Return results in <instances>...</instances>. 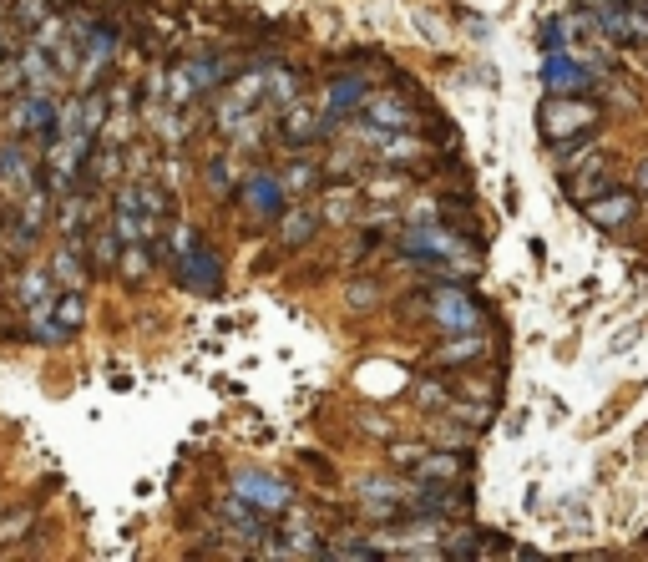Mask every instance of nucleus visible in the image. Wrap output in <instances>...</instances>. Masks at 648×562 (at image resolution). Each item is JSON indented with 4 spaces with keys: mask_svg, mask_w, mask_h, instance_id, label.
<instances>
[{
    "mask_svg": "<svg viewBox=\"0 0 648 562\" xmlns=\"http://www.w3.org/2000/svg\"><path fill=\"white\" fill-rule=\"evenodd\" d=\"M112 56H117V31L112 26L92 31V41H87V76H81V82H97V71H107Z\"/></svg>",
    "mask_w": 648,
    "mask_h": 562,
    "instance_id": "nucleus-10",
    "label": "nucleus"
},
{
    "mask_svg": "<svg viewBox=\"0 0 648 562\" xmlns=\"http://www.w3.org/2000/svg\"><path fill=\"white\" fill-rule=\"evenodd\" d=\"M56 279H66V284H81V264H76V249H66V254L56 259Z\"/></svg>",
    "mask_w": 648,
    "mask_h": 562,
    "instance_id": "nucleus-21",
    "label": "nucleus"
},
{
    "mask_svg": "<svg viewBox=\"0 0 648 562\" xmlns=\"http://www.w3.org/2000/svg\"><path fill=\"white\" fill-rule=\"evenodd\" d=\"M643 71H648V61H643Z\"/></svg>",
    "mask_w": 648,
    "mask_h": 562,
    "instance_id": "nucleus-27",
    "label": "nucleus"
},
{
    "mask_svg": "<svg viewBox=\"0 0 648 562\" xmlns=\"http://www.w3.org/2000/svg\"><path fill=\"white\" fill-rule=\"evenodd\" d=\"M87 228V198H71L66 203V233H81Z\"/></svg>",
    "mask_w": 648,
    "mask_h": 562,
    "instance_id": "nucleus-20",
    "label": "nucleus"
},
{
    "mask_svg": "<svg viewBox=\"0 0 648 562\" xmlns=\"http://www.w3.org/2000/svg\"><path fill=\"white\" fill-rule=\"evenodd\" d=\"M122 269H127V279H142V274H147V249L132 244V249L122 254Z\"/></svg>",
    "mask_w": 648,
    "mask_h": 562,
    "instance_id": "nucleus-22",
    "label": "nucleus"
},
{
    "mask_svg": "<svg viewBox=\"0 0 648 562\" xmlns=\"http://www.w3.org/2000/svg\"><path fill=\"white\" fill-rule=\"evenodd\" d=\"M324 132H330V117H319V112H309V107H299V102L279 117V142H284V147H309V142H319Z\"/></svg>",
    "mask_w": 648,
    "mask_h": 562,
    "instance_id": "nucleus-4",
    "label": "nucleus"
},
{
    "mask_svg": "<svg viewBox=\"0 0 648 562\" xmlns=\"http://www.w3.org/2000/svg\"><path fill=\"white\" fill-rule=\"evenodd\" d=\"M294 92H299V76H294V71H274V76H269V97H274L279 107H294V102H299Z\"/></svg>",
    "mask_w": 648,
    "mask_h": 562,
    "instance_id": "nucleus-17",
    "label": "nucleus"
},
{
    "mask_svg": "<svg viewBox=\"0 0 648 562\" xmlns=\"http://www.w3.org/2000/svg\"><path fill=\"white\" fill-rule=\"evenodd\" d=\"M390 456H395V461H400V466H405V461H411V456H421V446H395V451H390ZM411 466H416V461H411Z\"/></svg>",
    "mask_w": 648,
    "mask_h": 562,
    "instance_id": "nucleus-26",
    "label": "nucleus"
},
{
    "mask_svg": "<svg viewBox=\"0 0 648 562\" xmlns=\"http://www.w3.org/2000/svg\"><path fill=\"white\" fill-rule=\"evenodd\" d=\"M486 350V340L476 335V330H456V340L441 350V360H451V365H461V360H471V355H481Z\"/></svg>",
    "mask_w": 648,
    "mask_h": 562,
    "instance_id": "nucleus-15",
    "label": "nucleus"
},
{
    "mask_svg": "<svg viewBox=\"0 0 648 562\" xmlns=\"http://www.w3.org/2000/svg\"><path fill=\"white\" fill-rule=\"evenodd\" d=\"M16 127H31V132H51L56 127V112H51V102L41 97V92H31L21 107H16Z\"/></svg>",
    "mask_w": 648,
    "mask_h": 562,
    "instance_id": "nucleus-11",
    "label": "nucleus"
},
{
    "mask_svg": "<svg viewBox=\"0 0 648 562\" xmlns=\"http://www.w3.org/2000/svg\"><path fill=\"white\" fill-rule=\"evenodd\" d=\"M0 183H6V188H21V193L31 188V163H26L16 147L0 152Z\"/></svg>",
    "mask_w": 648,
    "mask_h": 562,
    "instance_id": "nucleus-13",
    "label": "nucleus"
},
{
    "mask_svg": "<svg viewBox=\"0 0 648 562\" xmlns=\"http://www.w3.org/2000/svg\"><path fill=\"white\" fill-rule=\"evenodd\" d=\"M314 228H319V218H314V213H289V223L279 228V244H284V249H299Z\"/></svg>",
    "mask_w": 648,
    "mask_h": 562,
    "instance_id": "nucleus-14",
    "label": "nucleus"
},
{
    "mask_svg": "<svg viewBox=\"0 0 648 562\" xmlns=\"http://www.w3.org/2000/svg\"><path fill=\"white\" fill-rule=\"evenodd\" d=\"M598 36L608 46H633V51H648V6H633V0H613V6H593L588 11Z\"/></svg>",
    "mask_w": 648,
    "mask_h": 562,
    "instance_id": "nucleus-2",
    "label": "nucleus"
},
{
    "mask_svg": "<svg viewBox=\"0 0 648 562\" xmlns=\"http://www.w3.org/2000/svg\"><path fill=\"white\" fill-rule=\"evenodd\" d=\"M193 284L218 289V264H213V254H208V249H193Z\"/></svg>",
    "mask_w": 648,
    "mask_h": 562,
    "instance_id": "nucleus-18",
    "label": "nucleus"
},
{
    "mask_svg": "<svg viewBox=\"0 0 648 562\" xmlns=\"http://www.w3.org/2000/svg\"><path fill=\"white\" fill-rule=\"evenodd\" d=\"M309 183H314V168H309V163H299V168L284 178V188H289V193H304Z\"/></svg>",
    "mask_w": 648,
    "mask_h": 562,
    "instance_id": "nucleus-23",
    "label": "nucleus"
},
{
    "mask_svg": "<svg viewBox=\"0 0 648 562\" xmlns=\"http://www.w3.org/2000/svg\"><path fill=\"white\" fill-rule=\"evenodd\" d=\"M112 254H117V238H112V233H107V238H97V269H112V264H117Z\"/></svg>",
    "mask_w": 648,
    "mask_h": 562,
    "instance_id": "nucleus-24",
    "label": "nucleus"
},
{
    "mask_svg": "<svg viewBox=\"0 0 648 562\" xmlns=\"http://www.w3.org/2000/svg\"><path fill=\"white\" fill-rule=\"evenodd\" d=\"M365 117H370L375 127H411V107L390 102V97H365Z\"/></svg>",
    "mask_w": 648,
    "mask_h": 562,
    "instance_id": "nucleus-12",
    "label": "nucleus"
},
{
    "mask_svg": "<svg viewBox=\"0 0 648 562\" xmlns=\"http://www.w3.org/2000/svg\"><path fill=\"white\" fill-rule=\"evenodd\" d=\"M588 208V218L598 223V228H623L628 218H633V193H608V198H593V203H583Z\"/></svg>",
    "mask_w": 648,
    "mask_h": 562,
    "instance_id": "nucleus-7",
    "label": "nucleus"
},
{
    "mask_svg": "<svg viewBox=\"0 0 648 562\" xmlns=\"http://www.w3.org/2000/svg\"><path fill=\"white\" fill-rule=\"evenodd\" d=\"M51 319L66 330V335H76L81 325H87V304H81V294L76 289H66V294H51Z\"/></svg>",
    "mask_w": 648,
    "mask_h": 562,
    "instance_id": "nucleus-8",
    "label": "nucleus"
},
{
    "mask_svg": "<svg viewBox=\"0 0 648 562\" xmlns=\"http://www.w3.org/2000/svg\"><path fill=\"white\" fill-rule=\"evenodd\" d=\"M547 87L552 92H588L593 87V66L578 61L573 51H552L547 56Z\"/></svg>",
    "mask_w": 648,
    "mask_h": 562,
    "instance_id": "nucleus-5",
    "label": "nucleus"
},
{
    "mask_svg": "<svg viewBox=\"0 0 648 562\" xmlns=\"http://www.w3.org/2000/svg\"><path fill=\"white\" fill-rule=\"evenodd\" d=\"M537 127H542V137H552V142H588V132L598 127V107L552 92V97L542 102V112H537Z\"/></svg>",
    "mask_w": 648,
    "mask_h": 562,
    "instance_id": "nucleus-1",
    "label": "nucleus"
},
{
    "mask_svg": "<svg viewBox=\"0 0 648 562\" xmlns=\"http://www.w3.org/2000/svg\"><path fill=\"white\" fill-rule=\"evenodd\" d=\"M238 497H243V507H254V512H289V487L284 481H274V476H259V471H238Z\"/></svg>",
    "mask_w": 648,
    "mask_h": 562,
    "instance_id": "nucleus-3",
    "label": "nucleus"
},
{
    "mask_svg": "<svg viewBox=\"0 0 648 562\" xmlns=\"http://www.w3.org/2000/svg\"><path fill=\"white\" fill-rule=\"evenodd\" d=\"M46 16H51V0H16V6H11V21L21 31H36Z\"/></svg>",
    "mask_w": 648,
    "mask_h": 562,
    "instance_id": "nucleus-16",
    "label": "nucleus"
},
{
    "mask_svg": "<svg viewBox=\"0 0 648 562\" xmlns=\"http://www.w3.org/2000/svg\"><path fill=\"white\" fill-rule=\"evenodd\" d=\"M365 82L360 76H340V82H330V117H345V112H355V107H365Z\"/></svg>",
    "mask_w": 648,
    "mask_h": 562,
    "instance_id": "nucleus-9",
    "label": "nucleus"
},
{
    "mask_svg": "<svg viewBox=\"0 0 648 562\" xmlns=\"http://www.w3.org/2000/svg\"><path fill=\"white\" fill-rule=\"evenodd\" d=\"M431 309H436V319H441L446 330H476V319H481L476 304H471L461 289H436V304H431Z\"/></svg>",
    "mask_w": 648,
    "mask_h": 562,
    "instance_id": "nucleus-6",
    "label": "nucleus"
},
{
    "mask_svg": "<svg viewBox=\"0 0 648 562\" xmlns=\"http://www.w3.org/2000/svg\"><path fill=\"white\" fill-rule=\"evenodd\" d=\"M456 471H461L456 456H426L421 461V476H456Z\"/></svg>",
    "mask_w": 648,
    "mask_h": 562,
    "instance_id": "nucleus-19",
    "label": "nucleus"
},
{
    "mask_svg": "<svg viewBox=\"0 0 648 562\" xmlns=\"http://www.w3.org/2000/svg\"><path fill=\"white\" fill-rule=\"evenodd\" d=\"M633 193H648V157L633 168Z\"/></svg>",
    "mask_w": 648,
    "mask_h": 562,
    "instance_id": "nucleus-25",
    "label": "nucleus"
}]
</instances>
